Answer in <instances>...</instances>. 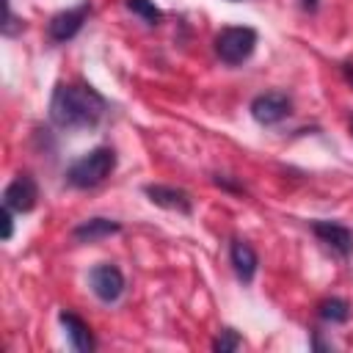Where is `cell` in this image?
<instances>
[{"instance_id":"cell-1","label":"cell","mask_w":353,"mask_h":353,"mask_svg":"<svg viewBox=\"0 0 353 353\" xmlns=\"http://www.w3.org/2000/svg\"><path fill=\"white\" fill-rule=\"evenodd\" d=\"M105 110V97L88 83H58L50 97V119L63 130L97 127Z\"/></svg>"},{"instance_id":"cell-6","label":"cell","mask_w":353,"mask_h":353,"mask_svg":"<svg viewBox=\"0 0 353 353\" xmlns=\"http://www.w3.org/2000/svg\"><path fill=\"white\" fill-rule=\"evenodd\" d=\"M88 14H91V3H88V0L80 3V6H74V8L58 11V14L50 19V25H47V36H50L52 41H69V39H74V36L80 33V28L85 25Z\"/></svg>"},{"instance_id":"cell-2","label":"cell","mask_w":353,"mask_h":353,"mask_svg":"<svg viewBox=\"0 0 353 353\" xmlns=\"http://www.w3.org/2000/svg\"><path fill=\"white\" fill-rule=\"evenodd\" d=\"M113 168H116V152L110 146H97L66 168V182L72 188L88 190V188L102 185L113 174Z\"/></svg>"},{"instance_id":"cell-13","label":"cell","mask_w":353,"mask_h":353,"mask_svg":"<svg viewBox=\"0 0 353 353\" xmlns=\"http://www.w3.org/2000/svg\"><path fill=\"white\" fill-rule=\"evenodd\" d=\"M317 314H320L323 323H331V325L347 323L350 320V303L345 298H325V301H320Z\"/></svg>"},{"instance_id":"cell-10","label":"cell","mask_w":353,"mask_h":353,"mask_svg":"<svg viewBox=\"0 0 353 353\" xmlns=\"http://www.w3.org/2000/svg\"><path fill=\"white\" fill-rule=\"evenodd\" d=\"M58 320H61V325H63V331H66V339H69V345H72L74 350H80V353H91V350L97 347L94 334H91L88 323H85L83 317H77L74 312L63 309V312L58 314Z\"/></svg>"},{"instance_id":"cell-11","label":"cell","mask_w":353,"mask_h":353,"mask_svg":"<svg viewBox=\"0 0 353 353\" xmlns=\"http://www.w3.org/2000/svg\"><path fill=\"white\" fill-rule=\"evenodd\" d=\"M229 259H232V268H234V276L248 284L254 276H256V251L245 243V240H232V248H229Z\"/></svg>"},{"instance_id":"cell-12","label":"cell","mask_w":353,"mask_h":353,"mask_svg":"<svg viewBox=\"0 0 353 353\" xmlns=\"http://www.w3.org/2000/svg\"><path fill=\"white\" fill-rule=\"evenodd\" d=\"M119 232H121V226H119L116 221H108V218H88V221H83V223H77V226L72 229V237H74L77 243H97V240H105V237L119 234Z\"/></svg>"},{"instance_id":"cell-14","label":"cell","mask_w":353,"mask_h":353,"mask_svg":"<svg viewBox=\"0 0 353 353\" xmlns=\"http://www.w3.org/2000/svg\"><path fill=\"white\" fill-rule=\"evenodd\" d=\"M124 6H127L132 14H138L146 25H157V22L163 19V11H160L152 0H124Z\"/></svg>"},{"instance_id":"cell-9","label":"cell","mask_w":353,"mask_h":353,"mask_svg":"<svg viewBox=\"0 0 353 353\" xmlns=\"http://www.w3.org/2000/svg\"><path fill=\"white\" fill-rule=\"evenodd\" d=\"M143 193L149 196L152 204L163 207V210H171V212H182V215H190L193 212V199L188 190L182 188H174V185H146Z\"/></svg>"},{"instance_id":"cell-18","label":"cell","mask_w":353,"mask_h":353,"mask_svg":"<svg viewBox=\"0 0 353 353\" xmlns=\"http://www.w3.org/2000/svg\"><path fill=\"white\" fill-rule=\"evenodd\" d=\"M303 11H317V0H301Z\"/></svg>"},{"instance_id":"cell-3","label":"cell","mask_w":353,"mask_h":353,"mask_svg":"<svg viewBox=\"0 0 353 353\" xmlns=\"http://www.w3.org/2000/svg\"><path fill=\"white\" fill-rule=\"evenodd\" d=\"M254 47H256V30L248 25H232L215 36V55L229 66L248 61Z\"/></svg>"},{"instance_id":"cell-19","label":"cell","mask_w":353,"mask_h":353,"mask_svg":"<svg viewBox=\"0 0 353 353\" xmlns=\"http://www.w3.org/2000/svg\"><path fill=\"white\" fill-rule=\"evenodd\" d=\"M350 132H353V119H350Z\"/></svg>"},{"instance_id":"cell-17","label":"cell","mask_w":353,"mask_h":353,"mask_svg":"<svg viewBox=\"0 0 353 353\" xmlns=\"http://www.w3.org/2000/svg\"><path fill=\"white\" fill-rule=\"evenodd\" d=\"M342 74H345V80L353 85V63H345V66H342Z\"/></svg>"},{"instance_id":"cell-5","label":"cell","mask_w":353,"mask_h":353,"mask_svg":"<svg viewBox=\"0 0 353 353\" xmlns=\"http://www.w3.org/2000/svg\"><path fill=\"white\" fill-rule=\"evenodd\" d=\"M290 110H292V102L281 91H265V94H259V97L251 99V116L259 124H265V127L284 121L290 116Z\"/></svg>"},{"instance_id":"cell-4","label":"cell","mask_w":353,"mask_h":353,"mask_svg":"<svg viewBox=\"0 0 353 353\" xmlns=\"http://www.w3.org/2000/svg\"><path fill=\"white\" fill-rule=\"evenodd\" d=\"M88 284H91V292L102 301V303H116L124 292V273L110 265V262H102L97 268H91L88 273Z\"/></svg>"},{"instance_id":"cell-15","label":"cell","mask_w":353,"mask_h":353,"mask_svg":"<svg viewBox=\"0 0 353 353\" xmlns=\"http://www.w3.org/2000/svg\"><path fill=\"white\" fill-rule=\"evenodd\" d=\"M243 345V339L237 336V331H232V328H223L215 339H212V350L215 353H232V350H237Z\"/></svg>"},{"instance_id":"cell-8","label":"cell","mask_w":353,"mask_h":353,"mask_svg":"<svg viewBox=\"0 0 353 353\" xmlns=\"http://www.w3.org/2000/svg\"><path fill=\"white\" fill-rule=\"evenodd\" d=\"M312 232L320 237V243H325L342 259H347L353 254V229L350 226H345L339 221H314Z\"/></svg>"},{"instance_id":"cell-7","label":"cell","mask_w":353,"mask_h":353,"mask_svg":"<svg viewBox=\"0 0 353 353\" xmlns=\"http://www.w3.org/2000/svg\"><path fill=\"white\" fill-rule=\"evenodd\" d=\"M36 201H39V188L30 174H19L3 190V207H8L11 212H30Z\"/></svg>"},{"instance_id":"cell-16","label":"cell","mask_w":353,"mask_h":353,"mask_svg":"<svg viewBox=\"0 0 353 353\" xmlns=\"http://www.w3.org/2000/svg\"><path fill=\"white\" fill-rule=\"evenodd\" d=\"M0 221H3V240L8 243V240H11V234H14V218H11V210H8V207H3Z\"/></svg>"}]
</instances>
